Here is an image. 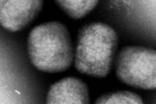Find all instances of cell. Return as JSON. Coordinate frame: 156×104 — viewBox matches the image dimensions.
Returning a JSON list of instances; mask_svg holds the SVG:
<instances>
[{
    "mask_svg": "<svg viewBox=\"0 0 156 104\" xmlns=\"http://www.w3.org/2000/svg\"><path fill=\"white\" fill-rule=\"evenodd\" d=\"M118 47L115 30L104 23H90L80 29L74 63L89 77H106L112 70Z\"/></svg>",
    "mask_w": 156,
    "mask_h": 104,
    "instance_id": "6da1fadb",
    "label": "cell"
},
{
    "mask_svg": "<svg viewBox=\"0 0 156 104\" xmlns=\"http://www.w3.org/2000/svg\"><path fill=\"white\" fill-rule=\"evenodd\" d=\"M28 53L30 63L40 71L67 70L75 56L67 27L57 21L37 25L29 35Z\"/></svg>",
    "mask_w": 156,
    "mask_h": 104,
    "instance_id": "7a4b0ae2",
    "label": "cell"
},
{
    "mask_svg": "<svg viewBox=\"0 0 156 104\" xmlns=\"http://www.w3.org/2000/svg\"><path fill=\"white\" fill-rule=\"evenodd\" d=\"M117 78L128 86L141 89L156 88V51L144 46H126L115 65Z\"/></svg>",
    "mask_w": 156,
    "mask_h": 104,
    "instance_id": "3957f363",
    "label": "cell"
},
{
    "mask_svg": "<svg viewBox=\"0 0 156 104\" xmlns=\"http://www.w3.org/2000/svg\"><path fill=\"white\" fill-rule=\"evenodd\" d=\"M43 5L42 0H1L0 24L10 32L19 31L33 21Z\"/></svg>",
    "mask_w": 156,
    "mask_h": 104,
    "instance_id": "277c9868",
    "label": "cell"
},
{
    "mask_svg": "<svg viewBox=\"0 0 156 104\" xmlns=\"http://www.w3.org/2000/svg\"><path fill=\"white\" fill-rule=\"evenodd\" d=\"M48 104H88L89 88L76 77H65L50 86L47 94Z\"/></svg>",
    "mask_w": 156,
    "mask_h": 104,
    "instance_id": "5b68a950",
    "label": "cell"
},
{
    "mask_svg": "<svg viewBox=\"0 0 156 104\" xmlns=\"http://www.w3.org/2000/svg\"><path fill=\"white\" fill-rule=\"evenodd\" d=\"M57 5L73 19H81L95 9L98 0H56Z\"/></svg>",
    "mask_w": 156,
    "mask_h": 104,
    "instance_id": "8992f818",
    "label": "cell"
},
{
    "mask_svg": "<svg viewBox=\"0 0 156 104\" xmlns=\"http://www.w3.org/2000/svg\"><path fill=\"white\" fill-rule=\"evenodd\" d=\"M96 104H142V98L131 91H116L104 94L96 99Z\"/></svg>",
    "mask_w": 156,
    "mask_h": 104,
    "instance_id": "52a82bcc",
    "label": "cell"
}]
</instances>
